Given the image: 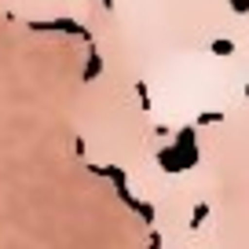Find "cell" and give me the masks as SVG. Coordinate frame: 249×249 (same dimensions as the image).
I'll return each instance as SVG.
<instances>
[{
	"label": "cell",
	"instance_id": "1",
	"mask_svg": "<svg viewBox=\"0 0 249 249\" xmlns=\"http://www.w3.org/2000/svg\"><path fill=\"white\" fill-rule=\"evenodd\" d=\"M213 52H216V55H231L234 44H231V40H213Z\"/></svg>",
	"mask_w": 249,
	"mask_h": 249
},
{
	"label": "cell",
	"instance_id": "2",
	"mask_svg": "<svg viewBox=\"0 0 249 249\" xmlns=\"http://www.w3.org/2000/svg\"><path fill=\"white\" fill-rule=\"evenodd\" d=\"M231 4V11H238V15H249V0H227Z\"/></svg>",
	"mask_w": 249,
	"mask_h": 249
},
{
	"label": "cell",
	"instance_id": "3",
	"mask_svg": "<svg viewBox=\"0 0 249 249\" xmlns=\"http://www.w3.org/2000/svg\"><path fill=\"white\" fill-rule=\"evenodd\" d=\"M103 4H107V11H110V8H114V0H103Z\"/></svg>",
	"mask_w": 249,
	"mask_h": 249
}]
</instances>
